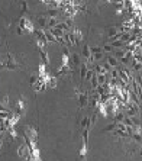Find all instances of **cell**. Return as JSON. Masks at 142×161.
Returning a JSON list of instances; mask_svg holds the SVG:
<instances>
[{
	"label": "cell",
	"instance_id": "cell-1",
	"mask_svg": "<svg viewBox=\"0 0 142 161\" xmlns=\"http://www.w3.org/2000/svg\"><path fill=\"white\" fill-rule=\"evenodd\" d=\"M78 13V9L76 7V6H73V4H68V6H65L64 9H62V16L65 17V19H74V16Z\"/></svg>",
	"mask_w": 142,
	"mask_h": 161
},
{
	"label": "cell",
	"instance_id": "cell-2",
	"mask_svg": "<svg viewBox=\"0 0 142 161\" xmlns=\"http://www.w3.org/2000/svg\"><path fill=\"white\" fill-rule=\"evenodd\" d=\"M19 26H20L22 29L28 31L29 33H33V32H35V26H33V23H32L28 17H25V16L19 19Z\"/></svg>",
	"mask_w": 142,
	"mask_h": 161
},
{
	"label": "cell",
	"instance_id": "cell-3",
	"mask_svg": "<svg viewBox=\"0 0 142 161\" xmlns=\"http://www.w3.org/2000/svg\"><path fill=\"white\" fill-rule=\"evenodd\" d=\"M119 78L128 86V84H131V81H132V78H134V76H132V71L129 70V68H123V70H119Z\"/></svg>",
	"mask_w": 142,
	"mask_h": 161
},
{
	"label": "cell",
	"instance_id": "cell-4",
	"mask_svg": "<svg viewBox=\"0 0 142 161\" xmlns=\"http://www.w3.org/2000/svg\"><path fill=\"white\" fill-rule=\"evenodd\" d=\"M76 96H77V99L80 102V108H86L89 105L90 100H89V94L86 92H81L80 89H76Z\"/></svg>",
	"mask_w": 142,
	"mask_h": 161
},
{
	"label": "cell",
	"instance_id": "cell-5",
	"mask_svg": "<svg viewBox=\"0 0 142 161\" xmlns=\"http://www.w3.org/2000/svg\"><path fill=\"white\" fill-rule=\"evenodd\" d=\"M25 137H26L28 139H30L32 142H36V144H38V132H36L35 128L26 126V128H25Z\"/></svg>",
	"mask_w": 142,
	"mask_h": 161
},
{
	"label": "cell",
	"instance_id": "cell-6",
	"mask_svg": "<svg viewBox=\"0 0 142 161\" xmlns=\"http://www.w3.org/2000/svg\"><path fill=\"white\" fill-rule=\"evenodd\" d=\"M135 20L131 17V19H128V20H125L123 23H122V26H121V31L122 32H132L134 29H135Z\"/></svg>",
	"mask_w": 142,
	"mask_h": 161
},
{
	"label": "cell",
	"instance_id": "cell-7",
	"mask_svg": "<svg viewBox=\"0 0 142 161\" xmlns=\"http://www.w3.org/2000/svg\"><path fill=\"white\" fill-rule=\"evenodd\" d=\"M64 39H65V45H67V46H74V45H77V39H76L73 31L67 32V33L64 35Z\"/></svg>",
	"mask_w": 142,
	"mask_h": 161
},
{
	"label": "cell",
	"instance_id": "cell-8",
	"mask_svg": "<svg viewBox=\"0 0 142 161\" xmlns=\"http://www.w3.org/2000/svg\"><path fill=\"white\" fill-rule=\"evenodd\" d=\"M17 155L19 157H22V158H29V155H30V148L28 147V144H25V145H20L19 148H17Z\"/></svg>",
	"mask_w": 142,
	"mask_h": 161
},
{
	"label": "cell",
	"instance_id": "cell-9",
	"mask_svg": "<svg viewBox=\"0 0 142 161\" xmlns=\"http://www.w3.org/2000/svg\"><path fill=\"white\" fill-rule=\"evenodd\" d=\"M33 87V90L38 93V92H42V90H45L46 89V81H45V78H42V77H39L38 78V81L32 86Z\"/></svg>",
	"mask_w": 142,
	"mask_h": 161
},
{
	"label": "cell",
	"instance_id": "cell-10",
	"mask_svg": "<svg viewBox=\"0 0 142 161\" xmlns=\"http://www.w3.org/2000/svg\"><path fill=\"white\" fill-rule=\"evenodd\" d=\"M7 64H6V68L7 70H16L17 68V62H16V60L13 58V55H10V54H7Z\"/></svg>",
	"mask_w": 142,
	"mask_h": 161
},
{
	"label": "cell",
	"instance_id": "cell-11",
	"mask_svg": "<svg viewBox=\"0 0 142 161\" xmlns=\"http://www.w3.org/2000/svg\"><path fill=\"white\" fill-rule=\"evenodd\" d=\"M45 81H46V87H48V89H55V87H57V84H58L57 77H55V76H49V74L46 76Z\"/></svg>",
	"mask_w": 142,
	"mask_h": 161
},
{
	"label": "cell",
	"instance_id": "cell-12",
	"mask_svg": "<svg viewBox=\"0 0 142 161\" xmlns=\"http://www.w3.org/2000/svg\"><path fill=\"white\" fill-rule=\"evenodd\" d=\"M97 112L103 116V118H107L109 116V109H107V105L106 103H99L97 106Z\"/></svg>",
	"mask_w": 142,
	"mask_h": 161
},
{
	"label": "cell",
	"instance_id": "cell-13",
	"mask_svg": "<svg viewBox=\"0 0 142 161\" xmlns=\"http://www.w3.org/2000/svg\"><path fill=\"white\" fill-rule=\"evenodd\" d=\"M36 23H38V26H39V28L45 29V28L48 26V16H39V17H38V20H36Z\"/></svg>",
	"mask_w": 142,
	"mask_h": 161
},
{
	"label": "cell",
	"instance_id": "cell-14",
	"mask_svg": "<svg viewBox=\"0 0 142 161\" xmlns=\"http://www.w3.org/2000/svg\"><path fill=\"white\" fill-rule=\"evenodd\" d=\"M106 62H109V65H110L112 68H118V67H119V60H118L116 57H107V58H106Z\"/></svg>",
	"mask_w": 142,
	"mask_h": 161
},
{
	"label": "cell",
	"instance_id": "cell-15",
	"mask_svg": "<svg viewBox=\"0 0 142 161\" xmlns=\"http://www.w3.org/2000/svg\"><path fill=\"white\" fill-rule=\"evenodd\" d=\"M45 36H46V41L48 42H57V36L51 32V29H45Z\"/></svg>",
	"mask_w": 142,
	"mask_h": 161
},
{
	"label": "cell",
	"instance_id": "cell-16",
	"mask_svg": "<svg viewBox=\"0 0 142 161\" xmlns=\"http://www.w3.org/2000/svg\"><path fill=\"white\" fill-rule=\"evenodd\" d=\"M131 60H132V51H129V49H128L126 55L121 60V62H122V64H125V65H129V64H131Z\"/></svg>",
	"mask_w": 142,
	"mask_h": 161
},
{
	"label": "cell",
	"instance_id": "cell-17",
	"mask_svg": "<svg viewBox=\"0 0 142 161\" xmlns=\"http://www.w3.org/2000/svg\"><path fill=\"white\" fill-rule=\"evenodd\" d=\"M73 32H74V36H76V39H77V44H80V42L83 41V32H81V29H78V28H74V29H73Z\"/></svg>",
	"mask_w": 142,
	"mask_h": 161
},
{
	"label": "cell",
	"instance_id": "cell-18",
	"mask_svg": "<svg viewBox=\"0 0 142 161\" xmlns=\"http://www.w3.org/2000/svg\"><path fill=\"white\" fill-rule=\"evenodd\" d=\"M70 70H71V67L70 65H62L61 64V67L58 68V76H64V74H67V73H70Z\"/></svg>",
	"mask_w": 142,
	"mask_h": 161
},
{
	"label": "cell",
	"instance_id": "cell-19",
	"mask_svg": "<svg viewBox=\"0 0 142 161\" xmlns=\"http://www.w3.org/2000/svg\"><path fill=\"white\" fill-rule=\"evenodd\" d=\"M46 76H48V73H46V64H39V77H42V78H46Z\"/></svg>",
	"mask_w": 142,
	"mask_h": 161
},
{
	"label": "cell",
	"instance_id": "cell-20",
	"mask_svg": "<svg viewBox=\"0 0 142 161\" xmlns=\"http://www.w3.org/2000/svg\"><path fill=\"white\" fill-rule=\"evenodd\" d=\"M91 128V122H90V118H83L81 121V129H90Z\"/></svg>",
	"mask_w": 142,
	"mask_h": 161
},
{
	"label": "cell",
	"instance_id": "cell-21",
	"mask_svg": "<svg viewBox=\"0 0 142 161\" xmlns=\"http://www.w3.org/2000/svg\"><path fill=\"white\" fill-rule=\"evenodd\" d=\"M121 39L126 44V42H129L131 39H132V32H122L121 33Z\"/></svg>",
	"mask_w": 142,
	"mask_h": 161
},
{
	"label": "cell",
	"instance_id": "cell-22",
	"mask_svg": "<svg viewBox=\"0 0 142 161\" xmlns=\"http://www.w3.org/2000/svg\"><path fill=\"white\" fill-rule=\"evenodd\" d=\"M126 52H128V49H126V48H121V49H118V51L115 52V57H116L118 60H122V58L126 55Z\"/></svg>",
	"mask_w": 142,
	"mask_h": 161
},
{
	"label": "cell",
	"instance_id": "cell-23",
	"mask_svg": "<svg viewBox=\"0 0 142 161\" xmlns=\"http://www.w3.org/2000/svg\"><path fill=\"white\" fill-rule=\"evenodd\" d=\"M60 23V19L58 17H49L48 16V28H54Z\"/></svg>",
	"mask_w": 142,
	"mask_h": 161
},
{
	"label": "cell",
	"instance_id": "cell-24",
	"mask_svg": "<svg viewBox=\"0 0 142 161\" xmlns=\"http://www.w3.org/2000/svg\"><path fill=\"white\" fill-rule=\"evenodd\" d=\"M110 45H112L113 48H125V42H123L122 39H116V41H112V42H110Z\"/></svg>",
	"mask_w": 142,
	"mask_h": 161
},
{
	"label": "cell",
	"instance_id": "cell-25",
	"mask_svg": "<svg viewBox=\"0 0 142 161\" xmlns=\"http://www.w3.org/2000/svg\"><path fill=\"white\" fill-rule=\"evenodd\" d=\"M122 31H121V28H116V26H113V28H110L109 31H107V33H109V38H112V36H115V35H118V33H121Z\"/></svg>",
	"mask_w": 142,
	"mask_h": 161
},
{
	"label": "cell",
	"instance_id": "cell-26",
	"mask_svg": "<svg viewBox=\"0 0 142 161\" xmlns=\"http://www.w3.org/2000/svg\"><path fill=\"white\" fill-rule=\"evenodd\" d=\"M109 77L115 78V80H119V68H112L109 71Z\"/></svg>",
	"mask_w": 142,
	"mask_h": 161
},
{
	"label": "cell",
	"instance_id": "cell-27",
	"mask_svg": "<svg viewBox=\"0 0 142 161\" xmlns=\"http://www.w3.org/2000/svg\"><path fill=\"white\" fill-rule=\"evenodd\" d=\"M58 9H52V7H49L48 9V16L49 17H58Z\"/></svg>",
	"mask_w": 142,
	"mask_h": 161
},
{
	"label": "cell",
	"instance_id": "cell-28",
	"mask_svg": "<svg viewBox=\"0 0 142 161\" xmlns=\"http://www.w3.org/2000/svg\"><path fill=\"white\" fill-rule=\"evenodd\" d=\"M83 55H84L86 58H89V57H91V55H93V54H91V48L86 45V46L83 48Z\"/></svg>",
	"mask_w": 142,
	"mask_h": 161
},
{
	"label": "cell",
	"instance_id": "cell-29",
	"mask_svg": "<svg viewBox=\"0 0 142 161\" xmlns=\"http://www.w3.org/2000/svg\"><path fill=\"white\" fill-rule=\"evenodd\" d=\"M41 52V57H42V61H44V64H49V57H48V54L42 49V51H39Z\"/></svg>",
	"mask_w": 142,
	"mask_h": 161
},
{
	"label": "cell",
	"instance_id": "cell-30",
	"mask_svg": "<svg viewBox=\"0 0 142 161\" xmlns=\"http://www.w3.org/2000/svg\"><path fill=\"white\" fill-rule=\"evenodd\" d=\"M96 74V71H94V68H89V71H87V74H86V81H89V80H91V77Z\"/></svg>",
	"mask_w": 142,
	"mask_h": 161
},
{
	"label": "cell",
	"instance_id": "cell-31",
	"mask_svg": "<svg viewBox=\"0 0 142 161\" xmlns=\"http://www.w3.org/2000/svg\"><path fill=\"white\" fill-rule=\"evenodd\" d=\"M0 116H1V119H7V118H10L12 115H10L4 108H1V110H0Z\"/></svg>",
	"mask_w": 142,
	"mask_h": 161
},
{
	"label": "cell",
	"instance_id": "cell-32",
	"mask_svg": "<svg viewBox=\"0 0 142 161\" xmlns=\"http://www.w3.org/2000/svg\"><path fill=\"white\" fill-rule=\"evenodd\" d=\"M7 132H9V135H10V138H16V137H17V132H16V129H15V126H10V128L7 129Z\"/></svg>",
	"mask_w": 142,
	"mask_h": 161
},
{
	"label": "cell",
	"instance_id": "cell-33",
	"mask_svg": "<svg viewBox=\"0 0 142 161\" xmlns=\"http://www.w3.org/2000/svg\"><path fill=\"white\" fill-rule=\"evenodd\" d=\"M71 58H73V61H74V65H78L80 64V57H78V54H71Z\"/></svg>",
	"mask_w": 142,
	"mask_h": 161
},
{
	"label": "cell",
	"instance_id": "cell-34",
	"mask_svg": "<svg viewBox=\"0 0 142 161\" xmlns=\"http://www.w3.org/2000/svg\"><path fill=\"white\" fill-rule=\"evenodd\" d=\"M86 154H87V142H83V147H81V150H80V155L84 157Z\"/></svg>",
	"mask_w": 142,
	"mask_h": 161
},
{
	"label": "cell",
	"instance_id": "cell-35",
	"mask_svg": "<svg viewBox=\"0 0 142 161\" xmlns=\"http://www.w3.org/2000/svg\"><path fill=\"white\" fill-rule=\"evenodd\" d=\"M91 48V54H97V52H103V48L100 46H90Z\"/></svg>",
	"mask_w": 142,
	"mask_h": 161
},
{
	"label": "cell",
	"instance_id": "cell-36",
	"mask_svg": "<svg viewBox=\"0 0 142 161\" xmlns=\"http://www.w3.org/2000/svg\"><path fill=\"white\" fill-rule=\"evenodd\" d=\"M17 112H19V113L23 112V100H22V99L17 100Z\"/></svg>",
	"mask_w": 142,
	"mask_h": 161
},
{
	"label": "cell",
	"instance_id": "cell-37",
	"mask_svg": "<svg viewBox=\"0 0 142 161\" xmlns=\"http://www.w3.org/2000/svg\"><path fill=\"white\" fill-rule=\"evenodd\" d=\"M112 48H113V46H112L110 44H106V45L103 46V52H110V51H112Z\"/></svg>",
	"mask_w": 142,
	"mask_h": 161
},
{
	"label": "cell",
	"instance_id": "cell-38",
	"mask_svg": "<svg viewBox=\"0 0 142 161\" xmlns=\"http://www.w3.org/2000/svg\"><path fill=\"white\" fill-rule=\"evenodd\" d=\"M93 57H94V60L97 61V60H103V52H97V54H93Z\"/></svg>",
	"mask_w": 142,
	"mask_h": 161
},
{
	"label": "cell",
	"instance_id": "cell-39",
	"mask_svg": "<svg viewBox=\"0 0 142 161\" xmlns=\"http://www.w3.org/2000/svg\"><path fill=\"white\" fill-rule=\"evenodd\" d=\"M38 78H39V76H32V77H30V84L33 86V84L38 81Z\"/></svg>",
	"mask_w": 142,
	"mask_h": 161
},
{
	"label": "cell",
	"instance_id": "cell-40",
	"mask_svg": "<svg viewBox=\"0 0 142 161\" xmlns=\"http://www.w3.org/2000/svg\"><path fill=\"white\" fill-rule=\"evenodd\" d=\"M9 103V96H4L3 99H1V106H6Z\"/></svg>",
	"mask_w": 142,
	"mask_h": 161
},
{
	"label": "cell",
	"instance_id": "cell-41",
	"mask_svg": "<svg viewBox=\"0 0 142 161\" xmlns=\"http://www.w3.org/2000/svg\"><path fill=\"white\" fill-rule=\"evenodd\" d=\"M28 10V4H26V1H22V12L25 13Z\"/></svg>",
	"mask_w": 142,
	"mask_h": 161
},
{
	"label": "cell",
	"instance_id": "cell-42",
	"mask_svg": "<svg viewBox=\"0 0 142 161\" xmlns=\"http://www.w3.org/2000/svg\"><path fill=\"white\" fill-rule=\"evenodd\" d=\"M23 31H25V29H22L20 26H17V29H16V32H17V35H23Z\"/></svg>",
	"mask_w": 142,
	"mask_h": 161
},
{
	"label": "cell",
	"instance_id": "cell-43",
	"mask_svg": "<svg viewBox=\"0 0 142 161\" xmlns=\"http://www.w3.org/2000/svg\"><path fill=\"white\" fill-rule=\"evenodd\" d=\"M39 1H42V3H45V4L48 3V0H39Z\"/></svg>",
	"mask_w": 142,
	"mask_h": 161
},
{
	"label": "cell",
	"instance_id": "cell-44",
	"mask_svg": "<svg viewBox=\"0 0 142 161\" xmlns=\"http://www.w3.org/2000/svg\"><path fill=\"white\" fill-rule=\"evenodd\" d=\"M107 1H110V3H113V0H107Z\"/></svg>",
	"mask_w": 142,
	"mask_h": 161
},
{
	"label": "cell",
	"instance_id": "cell-45",
	"mask_svg": "<svg viewBox=\"0 0 142 161\" xmlns=\"http://www.w3.org/2000/svg\"><path fill=\"white\" fill-rule=\"evenodd\" d=\"M113 1H115V0H113Z\"/></svg>",
	"mask_w": 142,
	"mask_h": 161
},
{
	"label": "cell",
	"instance_id": "cell-46",
	"mask_svg": "<svg viewBox=\"0 0 142 161\" xmlns=\"http://www.w3.org/2000/svg\"><path fill=\"white\" fill-rule=\"evenodd\" d=\"M84 1H86V0H84Z\"/></svg>",
	"mask_w": 142,
	"mask_h": 161
}]
</instances>
